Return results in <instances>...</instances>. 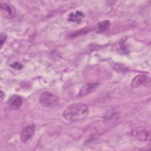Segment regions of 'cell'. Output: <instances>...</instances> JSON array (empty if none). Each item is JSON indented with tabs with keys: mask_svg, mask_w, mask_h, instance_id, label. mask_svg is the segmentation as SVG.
Returning a JSON list of instances; mask_svg holds the SVG:
<instances>
[{
	"mask_svg": "<svg viewBox=\"0 0 151 151\" xmlns=\"http://www.w3.org/2000/svg\"><path fill=\"white\" fill-rule=\"evenodd\" d=\"M91 30V28L90 27H86V28H83L81 29H78L75 31H73L72 32H70L67 35V37L70 39L76 38L78 36L84 35L86 34H87L89 31Z\"/></svg>",
	"mask_w": 151,
	"mask_h": 151,
	"instance_id": "obj_10",
	"label": "cell"
},
{
	"mask_svg": "<svg viewBox=\"0 0 151 151\" xmlns=\"http://www.w3.org/2000/svg\"><path fill=\"white\" fill-rule=\"evenodd\" d=\"M6 38H7L6 34L5 33H4V32H2L1 34V47H2L4 43L6 41Z\"/></svg>",
	"mask_w": 151,
	"mask_h": 151,
	"instance_id": "obj_13",
	"label": "cell"
},
{
	"mask_svg": "<svg viewBox=\"0 0 151 151\" xmlns=\"http://www.w3.org/2000/svg\"><path fill=\"white\" fill-rule=\"evenodd\" d=\"M150 84V78L146 75L136 76L132 81V86L133 87L138 88L141 87H145Z\"/></svg>",
	"mask_w": 151,
	"mask_h": 151,
	"instance_id": "obj_5",
	"label": "cell"
},
{
	"mask_svg": "<svg viewBox=\"0 0 151 151\" xmlns=\"http://www.w3.org/2000/svg\"><path fill=\"white\" fill-rule=\"evenodd\" d=\"M11 67L12 68L17 69V70H21V68H22L23 65L21 63H20L19 62H15V63H12V64H11Z\"/></svg>",
	"mask_w": 151,
	"mask_h": 151,
	"instance_id": "obj_12",
	"label": "cell"
},
{
	"mask_svg": "<svg viewBox=\"0 0 151 151\" xmlns=\"http://www.w3.org/2000/svg\"><path fill=\"white\" fill-rule=\"evenodd\" d=\"M110 24V22L108 20H104L98 23V24L96 26L97 32L101 33L105 31L109 27Z\"/></svg>",
	"mask_w": 151,
	"mask_h": 151,
	"instance_id": "obj_11",
	"label": "cell"
},
{
	"mask_svg": "<svg viewBox=\"0 0 151 151\" xmlns=\"http://www.w3.org/2000/svg\"><path fill=\"white\" fill-rule=\"evenodd\" d=\"M35 130V126L34 124H31L25 126L21 131L20 139L22 143H26L29 141L34 136Z\"/></svg>",
	"mask_w": 151,
	"mask_h": 151,
	"instance_id": "obj_4",
	"label": "cell"
},
{
	"mask_svg": "<svg viewBox=\"0 0 151 151\" xmlns=\"http://www.w3.org/2000/svg\"><path fill=\"white\" fill-rule=\"evenodd\" d=\"M84 15L83 12L80 11H77L74 12H71L68 16L67 20L71 22H76L77 23L80 22L84 18Z\"/></svg>",
	"mask_w": 151,
	"mask_h": 151,
	"instance_id": "obj_9",
	"label": "cell"
},
{
	"mask_svg": "<svg viewBox=\"0 0 151 151\" xmlns=\"http://www.w3.org/2000/svg\"><path fill=\"white\" fill-rule=\"evenodd\" d=\"M1 10L4 15L8 18H13L15 16V8L6 2H1Z\"/></svg>",
	"mask_w": 151,
	"mask_h": 151,
	"instance_id": "obj_7",
	"label": "cell"
},
{
	"mask_svg": "<svg viewBox=\"0 0 151 151\" xmlns=\"http://www.w3.org/2000/svg\"><path fill=\"white\" fill-rule=\"evenodd\" d=\"M89 109L87 104L83 103H76L69 105L64 110V118L70 122L79 121L87 117Z\"/></svg>",
	"mask_w": 151,
	"mask_h": 151,
	"instance_id": "obj_1",
	"label": "cell"
},
{
	"mask_svg": "<svg viewBox=\"0 0 151 151\" xmlns=\"http://www.w3.org/2000/svg\"><path fill=\"white\" fill-rule=\"evenodd\" d=\"M132 134L140 140L146 141L150 140V131L145 127H137L132 130Z\"/></svg>",
	"mask_w": 151,
	"mask_h": 151,
	"instance_id": "obj_3",
	"label": "cell"
},
{
	"mask_svg": "<svg viewBox=\"0 0 151 151\" xmlns=\"http://www.w3.org/2000/svg\"><path fill=\"white\" fill-rule=\"evenodd\" d=\"M22 102V99L20 96L14 94L9 99L8 101V106L12 110H18L21 108Z\"/></svg>",
	"mask_w": 151,
	"mask_h": 151,
	"instance_id": "obj_6",
	"label": "cell"
},
{
	"mask_svg": "<svg viewBox=\"0 0 151 151\" xmlns=\"http://www.w3.org/2000/svg\"><path fill=\"white\" fill-rule=\"evenodd\" d=\"M4 96H5V94H4V92H3L2 91H1V101L3 100Z\"/></svg>",
	"mask_w": 151,
	"mask_h": 151,
	"instance_id": "obj_14",
	"label": "cell"
},
{
	"mask_svg": "<svg viewBox=\"0 0 151 151\" xmlns=\"http://www.w3.org/2000/svg\"><path fill=\"white\" fill-rule=\"evenodd\" d=\"M39 101L44 107L53 108L58 104V98L53 93L45 91L40 95Z\"/></svg>",
	"mask_w": 151,
	"mask_h": 151,
	"instance_id": "obj_2",
	"label": "cell"
},
{
	"mask_svg": "<svg viewBox=\"0 0 151 151\" xmlns=\"http://www.w3.org/2000/svg\"><path fill=\"white\" fill-rule=\"evenodd\" d=\"M98 86H99L98 83H87L84 85L80 88L79 95L82 96H87L93 93V91H94Z\"/></svg>",
	"mask_w": 151,
	"mask_h": 151,
	"instance_id": "obj_8",
	"label": "cell"
}]
</instances>
